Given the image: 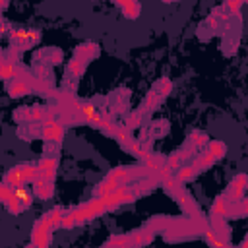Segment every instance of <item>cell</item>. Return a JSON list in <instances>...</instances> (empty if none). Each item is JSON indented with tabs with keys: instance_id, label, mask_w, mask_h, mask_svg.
<instances>
[{
	"instance_id": "6da1fadb",
	"label": "cell",
	"mask_w": 248,
	"mask_h": 248,
	"mask_svg": "<svg viewBox=\"0 0 248 248\" xmlns=\"http://www.w3.org/2000/svg\"><path fill=\"white\" fill-rule=\"evenodd\" d=\"M246 184H248V176H246L244 172H238V174L229 182V188L223 192V194H225V198H227L231 203H234V202L242 200V198H244Z\"/></svg>"
},
{
	"instance_id": "7a4b0ae2",
	"label": "cell",
	"mask_w": 248,
	"mask_h": 248,
	"mask_svg": "<svg viewBox=\"0 0 248 248\" xmlns=\"http://www.w3.org/2000/svg\"><path fill=\"white\" fill-rule=\"evenodd\" d=\"M31 242L35 244V248H50L52 231L46 225H43L41 221H35V225L31 229Z\"/></svg>"
},
{
	"instance_id": "3957f363",
	"label": "cell",
	"mask_w": 248,
	"mask_h": 248,
	"mask_svg": "<svg viewBox=\"0 0 248 248\" xmlns=\"http://www.w3.org/2000/svg\"><path fill=\"white\" fill-rule=\"evenodd\" d=\"M176 202H178V205H180V209L186 213V217H190V215H194L196 211H200V207H198V203H196V200L192 198V194L184 188L176 198H174Z\"/></svg>"
},
{
	"instance_id": "277c9868",
	"label": "cell",
	"mask_w": 248,
	"mask_h": 248,
	"mask_svg": "<svg viewBox=\"0 0 248 248\" xmlns=\"http://www.w3.org/2000/svg\"><path fill=\"white\" fill-rule=\"evenodd\" d=\"M99 52H101V48H99V45H97V43L85 41V43H81V45L76 48L74 56H78V58H83L85 62H89V60L97 58V56H99Z\"/></svg>"
},
{
	"instance_id": "5b68a950",
	"label": "cell",
	"mask_w": 248,
	"mask_h": 248,
	"mask_svg": "<svg viewBox=\"0 0 248 248\" xmlns=\"http://www.w3.org/2000/svg\"><path fill=\"white\" fill-rule=\"evenodd\" d=\"M64 213H66V209H62V207H52L50 211H46L45 215H41V223L43 225H46L50 231H54V229H58V225H60V221H62V217H64Z\"/></svg>"
},
{
	"instance_id": "8992f818",
	"label": "cell",
	"mask_w": 248,
	"mask_h": 248,
	"mask_svg": "<svg viewBox=\"0 0 248 248\" xmlns=\"http://www.w3.org/2000/svg\"><path fill=\"white\" fill-rule=\"evenodd\" d=\"M130 236H132L134 248H141V246H147V244H151V242H153L155 232H153L151 229H147V227H141L140 231L130 232Z\"/></svg>"
},
{
	"instance_id": "52a82bcc",
	"label": "cell",
	"mask_w": 248,
	"mask_h": 248,
	"mask_svg": "<svg viewBox=\"0 0 248 248\" xmlns=\"http://www.w3.org/2000/svg\"><path fill=\"white\" fill-rule=\"evenodd\" d=\"M2 184L12 186V188L27 186V184L23 182V176H21V169H19V165H16V167H12V169H8V170H6L4 178H2Z\"/></svg>"
},
{
	"instance_id": "ba28073f",
	"label": "cell",
	"mask_w": 248,
	"mask_h": 248,
	"mask_svg": "<svg viewBox=\"0 0 248 248\" xmlns=\"http://www.w3.org/2000/svg\"><path fill=\"white\" fill-rule=\"evenodd\" d=\"M118 190V186H116V182L112 180V178H108V176H105L97 186H95V190H93V198H107V196H110V194H114Z\"/></svg>"
},
{
	"instance_id": "9c48e42d",
	"label": "cell",
	"mask_w": 248,
	"mask_h": 248,
	"mask_svg": "<svg viewBox=\"0 0 248 248\" xmlns=\"http://www.w3.org/2000/svg\"><path fill=\"white\" fill-rule=\"evenodd\" d=\"M231 202L225 198V194H221L219 198H215V202L211 203V219H227V211H229Z\"/></svg>"
},
{
	"instance_id": "30bf717a",
	"label": "cell",
	"mask_w": 248,
	"mask_h": 248,
	"mask_svg": "<svg viewBox=\"0 0 248 248\" xmlns=\"http://www.w3.org/2000/svg\"><path fill=\"white\" fill-rule=\"evenodd\" d=\"M155 186H157V184H155V182H153V180L147 176V178L136 180L132 186H128V190H130V192H132L136 198H141V196H147V194H149V192H151Z\"/></svg>"
},
{
	"instance_id": "8fae6325",
	"label": "cell",
	"mask_w": 248,
	"mask_h": 248,
	"mask_svg": "<svg viewBox=\"0 0 248 248\" xmlns=\"http://www.w3.org/2000/svg\"><path fill=\"white\" fill-rule=\"evenodd\" d=\"M33 196H37L41 200H50L54 196V182L35 180L33 182Z\"/></svg>"
},
{
	"instance_id": "7c38bea8",
	"label": "cell",
	"mask_w": 248,
	"mask_h": 248,
	"mask_svg": "<svg viewBox=\"0 0 248 248\" xmlns=\"http://www.w3.org/2000/svg\"><path fill=\"white\" fill-rule=\"evenodd\" d=\"M116 6L122 10V16L128 19H136L141 14V4L134 2V0H124V2H116Z\"/></svg>"
},
{
	"instance_id": "4fadbf2b",
	"label": "cell",
	"mask_w": 248,
	"mask_h": 248,
	"mask_svg": "<svg viewBox=\"0 0 248 248\" xmlns=\"http://www.w3.org/2000/svg\"><path fill=\"white\" fill-rule=\"evenodd\" d=\"M6 89H8L10 97H14V99H17V97H23V95L31 93L29 85H27V83H23V81H19V79H12V81H8Z\"/></svg>"
},
{
	"instance_id": "5bb4252c",
	"label": "cell",
	"mask_w": 248,
	"mask_h": 248,
	"mask_svg": "<svg viewBox=\"0 0 248 248\" xmlns=\"http://www.w3.org/2000/svg\"><path fill=\"white\" fill-rule=\"evenodd\" d=\"M114 138L118 140V143H120V147H124L126 151L130 149V145H132V143H134V140H136V138L132 136V132H130L128 128H124L122 124H118V126H116V132H114Z\"/></svg>"
},
{
	"instance_id": "9a60e30c",
	"label": "cell",
	"mask_w": 248,
	"mask_h": 248,
	"mask_svg": "<svg viewBox=\"0 0 248 248\" xmlns=\"http://www.w3.org/2000/svg\"><path fill=\"white\" fill-rule=\"evenodd\" d=\"M188 143H190L194 149H203V147H207V143H209V136H207L205 132H202V130H192L190 136H188Z\"/></svg>"
},
{
	"instance_id": "2e32d148",
	"label": "cell",
	"mask_w": 248,
	"mask_h": 248,
	"mask_svg": "<svg viewBox=\"0 0 248 248\" xmlns=\"http://www.w3.org/2000/svg\"><path fill=\"white\" fill-rule=\"evenodd\" d=\"M213 163H215V159H213L207 151H202V153H196V155H194V163H192V167H194L198 172H202V170H207Z\"/></svg>"
},
{
	"instance_id": "e0dca14e",
	"label": "cell",
	"mask_w": 248,
	"mask_h": 248,
	"mask_svg": "<svg viewBox=\"0 0 248 248\" xmlns=\"http://www.w3.org/2000/svg\"><path fill=\"white\" fill-rule=\"evenodd\" d=\"M207 153L217 161V159H223L227 155V143L221 141V140H209L207 143Z\"/></svg>"
},
{
	"instance_id": "ac0fdd59",
	"label": "cell",
	"mask_w": 248,
	"mask_h": 248,
	"mask_svg": "<svg viewBox=\"0 0 248 248\" xmlns=\"http://www.w3.org/2000/svg\"><path fill=\"white\" fill-rule=\"evenodd\" d=\"M14 196L17 198V202L23 205V209H29L31 205H33V192H31V188L29 186H21V188H16V192H14Z\"/></svg>"
},
{
	"instance_id": "d6986e66",
	"label": "cell",
	"mask_w": 248,
	"mask_h": 248,
	"mask_svg": "<svg viewBox=\"0 0 248 248\" xmlns=\"http://www.w3.org/2000/svg\"><path fill=\"white\" fill-rule=\"evenodd\" d=\"M198 176V170L192 167V165H180L178 167V170H176V180L178 182H182V184H186V182H190V180H194Z\"/></svg>"
},
{
	"instance_id": "ffe728a7",
	"label": "cell",
	"mask_w": 248,
	"mask_h": 248,
	"mask_svg": "<svg viewBox=\"0 0 248 248\" xmlns=\"http://www.w3.org/2000/svg\"><path fill=\"white\" fill-rule=\"evenodd\" d=\"M85 68H87V62H85L83 58L74 56V58L68 62V72H70L74 78H81L83 72H85Z\"/></svg>"
},
{
	"instance_id": "44dd1931",
	"label": "cell",
	"mask_w": 248,
	"mask_h": 248,
	"mask_svg": "<svg viewBox=\"0 0 248 248\" xmlns=\"http://www.w3.org/2000/svg\"><path fill=\"white\" fill-rule=\"evenodd\" d=\"M19 169H21V176H23V182L25 184H33L37 180V165H33V163H21Z\"/></svg>"
},
{
	"instance_id": "7402d4cb",
	"label": "cell",
	"mask_w": 248,
	"mask_h": 248,
	"mask_svg": "<svg viewBox=\"0 0 248 248\" xmlns=\"http://www.w3.org/2000/svg\"><path fill=\"white\" fill-rule=\"evenodd\" d=\"M151 91L163 99V97H167V95L172 91V81H170L169 78H161V79L153 85V89H151Z\"/></svg>"
},
{
	"instance_id": "603a6c76",
	"label": "cell",
	"mask_w": 248,
	"mask_h": 248,
	"mask_svg": "<svg viewBox=\"0 0 248 248\" xmlns=\"http://www.w3.org/2000/svg\"><path fill=\"white\" fill-rule=\"evenodd\" d=\"M163 190H165L169 196L176 198V196H178V194L184 190V184H182V182H178L174 176H170L169 180H165V182H163Z\"/></svg>"
},
{
	"instance_id": "cb8c5ba5",
	"label": "cell",
	"mask_w": 248,
	"mask_h": 248,
	"mask_svg": "<svg viewBox=\"0 0 248 248\" xmlns=\"http://www.w3.org/2000/svg\"><path fill=\"white\" fill-rule=\"evenodd\" d=\"M107 244H110L112 248H134L130 234H114V236H110V240Z\"/></svg>"
},
{
	"instance_id": "d4e9b609",
	"label": "cell",
	"mask_w": 248,
	"mask_h": 248,
	"mask_svg": "<svg viewBox=\"0 0 248 248\" xmlns=\"http://www.w3.org/2000/svg\"><path fill=\"white\" fill-rule=\"evenodd\" d=\"M37 169H39V170L56 172V169H58V157H45V155H43V159L37 163Z\"/></svg>"
},
{
	"instance_id": "484cf974",
	"label": "cell",
	"mask_w": 248,
	"mask_h": 248,
	"mask_svg": "<svg viewBox=\"0 0 248 248\" xmlns=\"http://www.w3.org/2000/svg\"><path fill=\"white\" fill-rule=\"evenodd\" d=\"M141 120H143V114H141L140 110H136V112H132V114H128V116H126V120H124V124H122V126H124V128H128V130L132 132V130H136V128L141 124Z\"/></svg>"
},
{
	"instance_id": "4316f807",
	"label": "cell",
	"mask_w": 248,
	"mask_h": 248,
	"mask_svg": "<svg viewBox=\"0 0 248 248\" xmlns=\"http://www.w3.org/2000/svg\"><path fill=\"white\" fill-rule=\"evenodd\" d=\"M196 153H198V149H194V147H192V145H190V143L186 141V143H184V145H182V147H180V149H178V151H176L174 155H176V157L180 159V163H182V161H186V159L194 157Z\"/></svg>"
},
{
	"instance_id": "83f0119b",
	"label": "cell",
	"mask_w": 248,
	"mask_h": 248,
	"mask_svg": "<svg viewBox=\"0 0 248 248\" xmlns=\"http://www.w3.org/2000/svg\"><path fill=\"white\" fill-rule=\"evenodd\" d=\"M62 62V50H50V52H45V64H50V66H56Z\"/></svg>"
},
{
	"instance_id": "f1b7e54d",
	"label": "cell",
	"mask_w": 248,
	"mask_h": 248,
	"mask_svg": "<svg viewBox=\"0 0 248 248\" xmlns=\"http://www.w3.org/2000/svg\"><path fill=\"white\" fill-rule=\"evenodd\" d=\"M167 130H169V124H167L165 120H159V122H155V124H153V128H151L149 136H151V138H157V136H163Z\"/></svg>"
},
{
	"instance_id": "f546056e",
	"label": "cell",
	"mask_w": 248,
	"mask_h": 248,
	"mask_svg": "<svg viewBox=\"0 0 248 248\" xmlns=\"http://www.w3.org/2000/svg\"><path fill=\"white\" fill-rule=\"evenodd\" d=\"M4 205H6V209H8V211H10L12 215H17V213L25 211V209H23V205H21V203L17 202V198H16V196H14V198H12L10 202H6Z\"/></svg>"
},
{
	"instance_id": "4dcf8cb0",
	"label": "cell",
	"mask_w": 248,
	"mask_h": 248,
	"mask_svg": "<svg viewBox=\"0 0 248 248\" xmlns=\"http://www.w3.org/2000/svg\"><path fill=\"white\" fill-rule=\"evenodd\" d=\"M74 227H76V221H74V215H72V211L68 209V211L64 213L62 221H60L58 229H66V231H70V229H74Z\"/></svg>"
},
{
	"instance_id": "1f68e13d",
	"label": "cell",
	"mask_w": 248,
	"mask_h": 248,
	"mask_svg": "<svg viewBox=\"0 0 248 248\" xmlns=\"http://www.w3.org/2000/svg\"><path fill=\"white\" fill-rule=\"evenodd\" d=\"M14 192H16V188L6 186V184H0V202H2V203L10 202V200L14 198Z\"/></svg>"
},
{
	"instance_id": "d6a6232c",
	"label": "cell",
	"mask_w": 248,
	"mask_h": 248,
	"mask_svg": "<svg viewBox=\"0 0 248 248\" xmlns=\"http://www.w3.org/2000/svg\"><path fill=\"white\" fill-rule=\"evenodd\" d=\"M165 165H167L170 170H178V167H180L182 163H180V159H178V157L172 153L170 157H167V159H165Z\"/></svg>"
},
{
	"instance_id": "836d02e7",
	"label": "cell",
	"mask_w": 248,
	"mask_h": 248,
	"mask_svg": "<svg viewBox=\"0 0 248 248\" xmlns=\"http://www.w3.org/2000/svg\"><path fill=\"white\" fill-rule=\"evenodd\" d=\"M198 37H200V39H203V41H209V39L213 37V33H211L205 25H200V27H198Z\"/></svg>"
},
{
	"instance_id": "e575fe53",
	"label": "cell",
	"mask_w": 248,
	"mask_h": 248,
	"mask_svg": "<svg viewBox=\"0 0 248 248\" xmlns=\"http://www.w3.org/2000/svg\"><path fill=\"white\" fill-rule=\"evenodd\" d=\"M23 248H35V244H33V242H29V244H27V246H23Z\"/></svg>"
}]
</instances>
